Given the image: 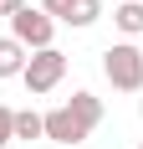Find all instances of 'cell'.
<instances>
[{
	"instance_id": "cell-5",
	"label": "cell",
	"mask_w": 143,
	"mask_h": 149,
	"mask_svg": "<svg viewBox=\"0 0 143 149\" xmlns=\"http://www.w3.org/2000/svg\"><path fill=\"white\" fill-rule=\"evenodd\" d=\"M26 72V46L15 36H0V77H21Z\"/></svg>"
},
{
	"instance_id": "cell-11",
	"label": "cell",
	"mask_w": 143,
	"mask_h": 149,
	"mask_svg": "<svg viewBox=\"0 0 143 149\" xmlns=\"http://www.w3.org/2000/svg\"><path fill=\"white\" fill-rule=\"evenodd\" d=\"M26 10V0H0V15H21Z\"/></svg>"
},
{
	"instance_id": "cell-12",
	"label": "cell",
	"mask_w": 143,
	"mask_h": 149,
	"mask_svg": "<svg viewBox=\"0 0 143 149\" xmlns=\"http://www.w3.org/2000/svg\"><path fill=\"white\" fill-rule=\"evenodd\" d=\"M138 113H143V103H138Z\"/></svg>"
},
{
	"instance_id": "cell-10",
	"label": "cell",
	"mask_w": 143,
	"mask_h": 149,
	"mask_svg": "<svg viewBox=\"0 0 143 149\" xmlns=\"http://www.w3.org/2000/svg\"><path fill=\"white\" fill-rule=\"evenodd\" d=\"M41 10L51 15V21H67V10H72V0H41Z\"/></svg>"
},
{
	"instance_id": "cell-1",
	"label": "cell",
	"mask_w": 143,
	"mask_h": 149,
	"mask_svg": "<svg viewBox=\"0 0 143 149\" xmlns=\"http://www.w3.org/2000/svg\"><path fill=\"white\" fill-rule=\"evenodd\" d=\"M97 123H102V98L72 93V103H61V108L46 113V139H51V144H82Z\"/></svg>"
},
{
	"instance_id": "cell-2",
	"label": "cell",
	"mask_w": 143,
	"mask_h": 149,
	"mask_svg": "<svg viewBox=\"0 0 143 149\" xmlns=\"http://www.w3.org/2000/svg\"><path fill=\"white\" fill-rule=\"evenodd\" d=\"M102 72H107V82H113L118 93H138L143 88V52L133 41H118L102 52Z\"/></svg>"
},
{
	"instance_id": "cell-8",
	"label": "cell",
	"mask_w": 143,
	"mask_h": 149,
	"mask_svg": "<svg viewBox=\"0 0 143 149\" xmlns=\"http://www.w3.org/2000/svg\"><path fill=\"white\" fill-rule=\"evenodd\" d=\"M113 21H118V31L138 36V31H143V5H133V0H128V5H118V10H113Z\"/></svg>"
},
{
	"instance_id": "cell-13",
	"label": "cell",
	"mask_w": 143,
	"mask_h": 149,
	"mask_svg": "<svg viewBox=\"0 0 143 149\" xmlns=\"http://www.w3.org/2000/svg\"><path fill=\"white\" fill-rule=\"evenodd\" d=\"M138 149H143V144H138Z\"/></svg>"
},
{
	"instance_id": "cell-9",
	"label": "cell",
	"mask_w": 143,
	"mask_h": 149,
	"mask_svg": "<svg viewBox=\"0 0 143 149\" xmlns=\"http://www.w3.org/2000/svg\"><path fill=\"white\" fill-rule=\"evenodd\" d=\"M10 139H15V113H10V108H0V149L10 144Z\"/></svg>"
},
{
	"instance_id": "cell-7",
	"label": "cell",
	"mask_w": 143,
	"mask_h": 149,
	"mask_svg": "<svg viewBox=\"0 0 143 149\" xmlns=\"http://www.w3.org/2000/svg\"><path fill=\"white\" fill-rule=\"evenodd\" d=\"M102 15V0H72V10H67V26H92Z\"/></svg>"
},
{
	"instance_id": "cell-6",
	"label": "cell",
	"mask_w": 143,
	"mask_h": 149,
	"mask_svg": "<svg viewBox=\"0 0 143 149\" xmlns=\"http://www.w3.org/2000/svg\"><path fill=\"white\" fill-rule=\"evenodd\" d=\"M15 139H46V113H36V108H26V113H15Z\"/></svg>"
},
{
	"instance_id": "cell-4",
	"label": "cell",
	"mask_w": 143,
	"mask_h": 149,
	"mask_svg": "<svg viewBox=\"0 0 143 149\" xmlns=\"http://www.w3.org/2000/svg\"><path fill=\"white\" fill-rule=\"evenodd\" d=\"M51 31H56V21L46 10H31L26 5L21 15H10V36L26 46V52H46V46H51Z\"/></svg>"
},
{
	"instance_id": "cell-3",
	"label": "cell",
	"mask_w": 143,
	"mask_h": 149,
	"mask_svg": "<svg viewBox=\"0 0 143 149\" xmlns=\"http://www.w3.org/2000/svg\"><path fill=\"white\" fill-rule=\"evenodd\" d=\"M21 77H26V88L41 98V93H51L61 77H67V57H61L56 46H46V52H31V57H26V72H21Z\"/></svg>"
}]
</instances>
